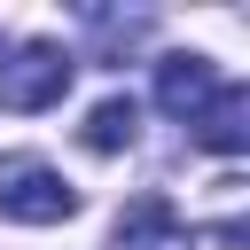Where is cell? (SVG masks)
<instances>
[{"label": "cell", "instance_id": "cell-1", "mask_svg": "<svg viewBox=\"0 0 250 250\" xmlns=\"http://www.w3.org/2000/svg\"><path fill=\"white\" fill-rule=\"evenodd\" d=\"M78 211V188L55 172V164H39V156H0V219H16V227H55V219H70Z\"/></svg>", "mask_w": 250, "mask_h": 250}, {"label": "cell", "instance_id": "cell-2", "mask_svg": "<svg viewBox=\"0 0 250 250\" xmlns=\"http://www.w3.org/2000/svg\"><path fill=\"white\" fill-rule=\"evenodd\" d=\"M70 70H78V55H62L55 39H31L0 62V102L8 109H55L70 94Z\"/></svg>", "mask_w": 250, "mask_h": 250}, {"label": "cell", "instance_id": "cell-3", "mask_svg": "<svg viewBox=\"0 0 250 250\" xmlns=\"http://www.w3.org/2000/svg\"><path fill=\"white\" fill-rule=\"evenodd\" d=\"M219 86H227V78H219V62H211V55H195V47L156 62V109H172L180 125H188V117H195V109H203Z\"/></svg>", "mask_w": 250, "mask_h": 250}, {"label": "cell", "instance_id": "cell-4", "mask_svg": "<svg viewBox=\"0 0 250 250\" xmlns=\"http://www.w3.org/2000/svg\"><path fill=\"white\" fill-rule=\"evenodd\" d=\"M188 133H195L203 148L234 156V148L250 141V94H242V86H219V94H211V102H203V109L188 117Z\"/></svg>", "mask_w": 250, "mask_h": 250}, {"label": "cell", "instance_id": "cell-5", "mask_svg": "<svg viewBox=\"0 0 250 250\" xmlns=\"http://www.w3.org/2000/svg\"><path fill=\"white\" fill-rule=\"evenodd\" d=\"M117 250H195V242H188V227H180L164 203H133V211L117 219Z\"/></svg>", "mask_w": 250, "mask_h": 250}, {"label": "cell", "instance_id": "cell-6", "mask_svg": "<svg viewBox=\"0 0 250 250\" xmlns=\"http://www.w3.org/2000/svg\"><path fill=\"white\" fill-rule=\"evenodd\" d=\"M133 133H141V109H133L125 94H109V102H94V109H86V148H94V156L133 148Z\"/></svg>", "mask_w": 250, "mask_h": 250}, {"label": "cell", "instance_id": "cell-7", "mask_svg": "<svg viewBox=\"0 0 250 250\" xmlns=\"http://www.w3.org/2000/svg\"><path fill=\"white\" fill-rule=\"evenodd\" d=\"M0 62H8V39H0Z\"/></svg>", "mask_w": 250, "mask_h": 250}]
</instances>
